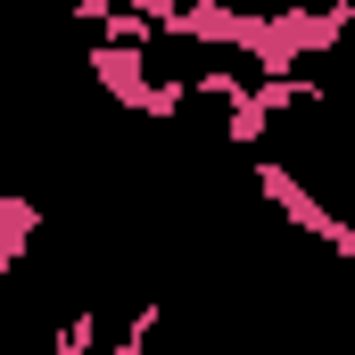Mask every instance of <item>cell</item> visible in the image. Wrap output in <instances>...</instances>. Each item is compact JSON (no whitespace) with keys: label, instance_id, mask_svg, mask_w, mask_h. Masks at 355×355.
Instances as JSON below:
<instances>
[{"label":"cell","instance_id":"obj_1","mask_svg":"<svg viewBox=\"0 0 355 355\" xmlns=\"http://www.w3.org/2000/svg\"><path fill=\"white\" fill-rule=\"evenodd\" d=\"M91 75L107 99H124L132 116H149V124H174L182 107H190V75H157V50H124V42H99L91 50Z\"/></svg>","mask_w":355,"mask_h":355},{"label":"cell","instance_id":"obj_2","mask_svg":"<svg viewBox=\"0 0 355 355\" xmlns=\"http://www.w3.org/2000/svg\"><path fill=\"white\" fill-rule=\"evenodd\" d=\"M257 190L272 198V215H281V223H297V232H306V240H322L339 265H355V223L331 207V198H314V190L289 174L281 157H257Z\"/></svg>","mask_w":355,"mask_h":355},{"label":"cell","instance_id":"obj_3","mask_svg":"<svg viewBox=\"0 0 355 355\" xmlns=\"http://www.w3.org/2000/svg\"><path fill=\"white\" fill-rule=\"evenodd\" d=\"M33 232H42V207H33V198H0V272L25 265Z\"/></svg>","mask_w":355,"mask_h":355},{"label":"cell","instance_id":"obj_4","mask_svg":"<svg viewBox=\"0 0 355 355\" xmlns=\"http://www.w3.org/2000/svg\"><path fill=\"white\" fill-rule=\"evenodd\" d=\"M347 132H355V107H347Z\"/></svg>","mask_w":355,"mask_h":355}]
</instances>
